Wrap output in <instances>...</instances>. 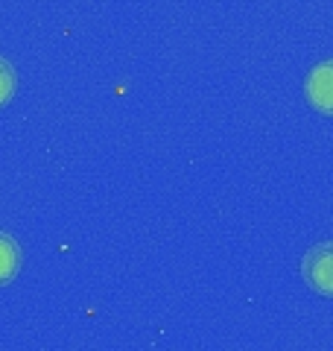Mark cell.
<instances>
[{"label":"cell","mask_w":333,"mask_h":351,"mask_svg":"<svg viewBox=\"0 0 333 351\" xmlns=\"http://www.w3.org/2000/svg\"><path fill=\"white\" fill-rule=\"evenodd\" d=\"M304 94L319 114L333 117V59L319 62L304 80Z\"/></svg>","instance_id":"cell-2"},{"label":"cell","mask_w":333,"mask_h":351,"mask_svg":"<svg viewBox=\"0 0 333 351\" xmlns=\"http://www.w3.org/2000/svg\"><path fill=\"white\" fill-rule=\"evenodd\" d=\"M21 269V249H18V240L12 234L0 232V287L9 281H15Z\"/></svg>","instance_id":"cell-3"},{"label":"cell","mask_w":333,"mask_h":351,"mask_svg":"<svg viewBox=\"0 0 333 351\" xmlns=\"http://www.w3.org/2000/svg\"><path fill=\"white\" fill-rule=\"evenodd\" d=\"M304 281L313 287V293L333 299V240L316 243L301 261Z\"/></svg>","instance_id":"cell-1"},{"label":"cell","mask_w":333,"mask_h":351,"mask_svg":"<svg viewBox=\"0 0 333 351\" xmlns=\"http://www.w3.org/2000/svg\"><path fill=\"white\" fill-rule=\"evenodd\" d=\"M15 88H18V73L12 64L0 56V108L9 106V100L15 97Z\"/></svg>","instance_id":"cell-4"}]
</instances>
